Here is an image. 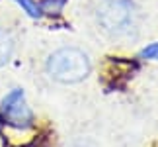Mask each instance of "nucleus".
<instances>
[{
  "label": "nucleus",
  "instance_id": "nucleus-1",
  "mask_svg": "<svg viewBox=\"0 0 158 147\" xmlns=\"http://www.w3.org/2000/svg\"><path fill=\"white\" fill-rule=\"evenodd\" d=\"M47 71L59 82H64V84L80 82L90 73V59L80 49L64 47V49L55 51L49 57V61H47Z\"/></svg>",
  "mask_w": 158,
  "mask_h": 147
},
{
  "label": "nucleus",
  "instance_id": "nucleus-2",
  "mask_svg": "<svg viewBox=\"0 0 158 147\" xmlns=\"http://www.w3.org/2000/svg\"><path fill=\"white\" fill-rule=\"evenodd\" d=\"M135 4L131 0H104L98 8V20L106 32L121 33L133 24Z\"/></svg>",
  "mask_w": 158,
  "mask_h": 147
},
{
  "label": "nucleus",
  "instance_id": "nucleus-3",
  "mask_svg": "<svg viewBox=\"0 0 158 147\" xmlns=\"http://www.w3.org/2000/svg\"><path fill=\"white\" fill-rule=\"evenodd\" d=\"M2 112H4V118L8 122V126H12V127H29L31 126L33 116H31V110L23 102L22 90L16 88L4 98Z\"/></svg>",
  "mask_w": 158,
  "mask_h": 147
},
{
  "label": "nucleus",
  "instance_id": "nucleus-4",
  "mask_svg": "<svg viewBox=\"0 0 158 147\" xmlns=\"http://www.w3.org/2000/svg\"><path fill=\"white\" fill-rule=\"evenodd\" d=\"M12 51H14L12 38L4 32V29H0V67L8 63V59L12 57Z\"/></svg>",
  "mask_w": 158,
  "mask_h": 147
},
{
  "label": "nucleus",
  "instance_id": "nucleus-5",
  "mask_svg": "<svg viewBox=\"0 0 158 147\" xmlns=\"http://www.w3.org/2000/svg\"><path fill=\"white\" fill-rule=\"evenodd\" d=\"M66 0H43V4H41V8L45 12H51V14H57L60 12V8L64 6Z\"/></svg>",
  "mask_w": 158,
  "mask_h": 147
},
{
  "label": "nucleus",
  "instance_id": "nucleus-6",
  "mask_svg": "<svg viewBox=\"0 0 158 147\" xmlns=\"http://www.w3.org/2000/svg\"><path fill=\"white\" fill-rule=\"evenodd\" d=\"M16 2L20 4L29 16H33V18H35V16H39V14H41V12H39V6L35 4V2H31V0H16Z\"/></svg>",
  "mask_w": 158,
  "mask_h": 147
},
{
  "label": "nucleus",
  "instance_id": "nucleus-7",
  "mask_svg": "<svg viewBox=\"0 0 158 147\" xmlns=\"http://www.w3.org/2000/svg\"><path fill=\"white\" fill-rule=\"evenodd\" d=\"M141 55L144 59H158V43H152V45H148L147 49H143Z\"/></svg>",
  "mask_w": 158,
  "mask_h": 147
}]
</instances>
